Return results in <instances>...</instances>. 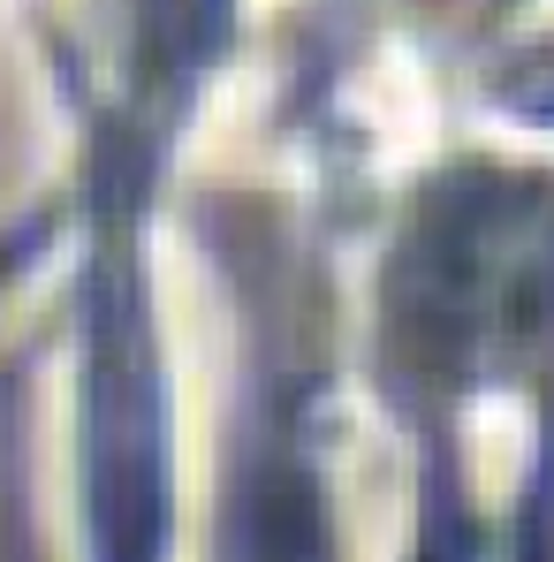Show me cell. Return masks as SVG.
I'll return each mask as SVG.
<instances>
[{"label": "cell", "instance_id": "obj_1", "mask_svg": "<svg viewBox=\"0 0 554 562\" xmlns=\"http://www.w3.org/2000/svg\"><path fill=\"white\" fill-rule=\"evenodd\" d=\"M554 319V205L532 183L449 190L395 274V335L433 373H478L532 350Z\"/></svg>", "mask_w": 554, "mask_h": 562}, {"label": "cell", "instance_id": "obj_2", "mask_svg": "<svg viewBox=\"0 0 554 562\" xmlns=\"http://www.w3.org/2000/svg\"><path fill=\"white\" fill-rule=\"evenodd\" d=\"M84 517L92 562H168V373L129 244L99 251L84 296Z\"/></svg>", "mask_w": 554, "mask_h": 562}, {"label": "cell", "instance_id": "obj_3", "mask_svg": "<svg viewBox=\"0 0 554 562\" xmlns=\"http://www.w3.org/2000/svg\"><path fill=\"white\" fill-rule=\"evenodd\" d=\"M221 562H327V509L296 457H259L228 502Z\"/></svg>", "mask_w": 554, "mask_h": 562}]
</instances>
